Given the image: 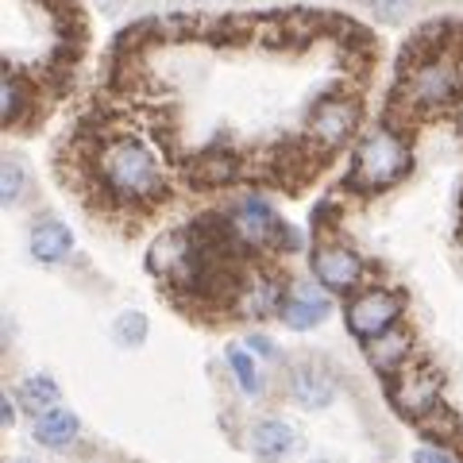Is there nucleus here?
I'll return each mask as SVG.
<instances>
[{
  "label": "nucleus",
  "mask_w": 463,
  "mask_h": 463,
  "mask_svg": "<svg viewBox=\"0 0 463 463\" xmlns=\"http://www.w3.org/2000/svg\"><path fill=\"white\" fill-rule=\"evenodd\" d=\"M100 194L116 205H151L166 194V174L158 155L136 136H112L93 155Z\"/></svg>",
  "instance_id": "1"
},
{
  "label": "nucleus",
  "mask_w": 463,
  "mask_h": 463,
  "mask_svg": "<svg viewBox=\"0 0 463 463\" xmlns=\"http://www.w3.org/2000/svg\"><path fill=\"white\" fill-rule=\"evenodd\" d=\"M410 170H413L410 139L394 124H374L359 136L344 185L352 194H383V190H394Z\"/></svg>",
  "instance_id": "2"
},
{
  "label": "nucleus",
  "mask_w": 463,
  "mask_h": 463,
  "mask_svg": "<svg viewBox=\"0 0 463 463\" xmlns=\"http://www.w3.org/2000/svg\"><path fill=\"white\" fill-rule=\"evenodd\" d=\"M228 236L240 251H298L301 236L289 228L267 197L248 194L224 213Z\"/></svg>",
  "instance_id": "3"
},
{
  "label": "nucleus",
  "mask_w": 463,
  "mask_h": 463,
  "mask_svg": "<svg viewBox=\"0 0 463 463\" xmlns=\"http://www.w3.org/2000/svg\"><path fill=\"white\" fill-rule=\"evenodd\" d=\"M459 90H463L459 66L448 54L432 51V54H421L417 62H410L402 97H405V105L417 109V112H437V109L452 105V100L459 97Z\"/></svg>",
  "instance_id": "4"
},
{
  "label": "nucleus",
  "mask_w": 463,
  "mask_h": 463,
  "mask_svg": "<svg viewBox=\"0 0 463 463\" xmlns=\"http://www.w3.org/2000/svg\"><path fill=\"white\" fill-rule=\"evenodd\" d=\"M402 313H405V298L398 294V289L364 286V289H355V294L347 298L344 325L359 344H367L374 336H383L386 328H394L402 321Z\"/></svg>",
  "instance_id": "5"
},
{
  "label": "nucleus",
  "mask_w": 463,
  "mask_h": 463,
  "mask_svg": "<svg viewBox=\"0 0 463 463\" xmlns=\"http://www.w3.org/2000/svg\"><path fill=\"white\" fill-rule=\"evenodd\" d=\"M440 371H432L429 364H405L398 374H390L386 379V394L390 402H394V410L402 417H410V421L421 425L425 417H432L437 410H444V402H440Z\"/></svg>",
  "instance_id": "6"
},
{
  "label": "nucleus",
  "mask_w": 463,
  "mask_h": 463,
  "mask_svg": "<svg viewBox=\"0 0 463 463\" xmlns=\"http://www.w3.org/2000/svg\"><path fill=\"white\" fill-rule=\"evenodd\" d=\"M309 143L321 151H340L344 143H352V136L359 132V100L347 93H328L309 109L306 120Z\"/></svg>",
  "instance_id": "7"
},
{
  "label": "nucleus",
  "mask_w": 463,
  "mask_h": 463,
  "mask_svg": "<svg viewBox=\"0 0 463 463\" xmlns=\"http://www.w3.org/2000/svg\"><path fill=\"white\" fill-rule=\"evenodd\" d=\"M309 270L325 289H332V294H355V289H364L367 259L340 240H321L309 255Z\"/></svg>",
  "instance_id": "8"
},
{
  "label": "nucleus",
  "mask_w": 463,
  "mask_h": 463,
  "mask_svg": "<svg viewBox=\"0 0 463 463\" xmlns=\"http://www.w3.org/2000/svg\"><path fill=\"white\" fill-rule=\"evenodd\" d=\"M282 325L294 332H313L332 317V289H325L317 279H298L286 286L282 298Z\"/></svg>",
  "instance_id": "9"
},
{
  "label": "nucleus",
  "mask_w": 463,
  "mask_h": 463,
  "mask_svg": "<svg viewBox=\"0 0 463 463\" xmlns=\"http://www.w3.org/2000/svg\"><path fill=\"white\" fill-rule=\"evenodd\" d=\"M286 286L289 282L274 279V274H248V279H240L236 294H232V306H236V313H243V317H255V321H263V317H279Z\"/></svg>",
  "instance_id": "10"
},
{
  "label": "nucleus",
  "mask_w": 463,
  "mask_h": 463,
  "mask_svg": "<svg viewBox=\"0 0 463 463\" xmlns=\"http://www.w3.org/2000/svg\"><path fill=\"white\" fill-rule=\"evenodd\" d=\"M27 248H32V259L43 267H58L66 263L70 251H74V232H70L62 221H54V216H39L27 232Z\"/></svg>",
  "instance_id": "11"
},
{
  "label": "nucleus",
  "mask_w": 463,
  "mask_h": 463,
  "mask_svg": "<svg viewBox=\"0 0 463 463\" xmlns=\"http://www.w3.org/2000/svg\"><path fill=\"white\" fill-rule=\"evenodd\" d=\"M364 352H367V364L383 374V379H390V374H398L405 364L413 359V336H410V328H386L383 336H374L364 344Z\"/></svg>",
  "instance_id": "12"
},
{
  "label": "nucleus",
  "mask_w": 463,
  "mask_h": 463,
  "mask_svg": "<svg viewBox=\"0 0 463 463\" xmlns=\"http://www.w3.org/2000/svg\"><path fill=\"white\" fill-rule=\"evenodd\" d=\"M32 437H35V444L51 448V452H66V448L78 444L81 421H78V413L66 410V405H54V410L32 417Z\"/></svg>",
  "instance_id": "13"
},
{
  "label": "nucleus",
  "mask_w": 463,
  "mask_h": 463,
  "mask_svg": "<svg viewBox=\"0 0 463 463\" xmlns=\"http://www.w3.org/2000/svg\"><path fill=\"white\" fill-rule=\"evenodd\" d=\"M289 394H294L298 405H306V410H328L336 402V383L317 364H298L294 374H289Z\"/></svg>",
  "instance_id": "14"
},
{
  "label": "nucleus",
  "mask_w": 463,
  "mask_h": 463,
  "mask_svg": "<svg viewBox=\"0 0 463 463\" xmlns=\"http://www.w3.org/2000/svg\"><path fill=\"white\" fill-rule=\"evenodd\" d=\"M185 174H190V182L201 185V190H216V185H232L240 178V158L232 151H201L190 166H185Z\"/></svg>",
  "instance_id": "15"
},
{
  "label": "nucleus",
  "mask_w": 463,
  "mask_h": 463,
  "mask_svg": "<svg viewBox=\"0 0 463 463\" xmlns=\"http://www.w3.org/2000/svg\"><path fill=\"white\" fill-rule=\"evenodd\" d=\"M251 452L263 456V459H282V456H294L298 452V432L289 429L279 417H267V421H255L251 425Z\"/></svg>",
  "instance_id": "16"
},
{
  "label": "nucleus",
  "mask_w": 463,
  "mask_h": 463,
  "mask_svg": "<svg viewBox=\"0 0 463 463\" xmlns=\"http://www.w3.org/2000/svg\"><path fill=\"white\" fill-rule=\"evenodd\" d=\"M32 105H35L32 81H27L20 70H8L5 81H0V120H5V128L24 124V116L32 112Z\"/></svg>",
  "instance_id": "17"
},
{
  "label": "nucleus",
  "mask_w": 463,
  "mask_h": 463,
  "mask_svg": "<svg viewBox=\"0 0 463 463\" xmlns=\"http://www.w3.org/2000/svg\"><path fill=\"white\" fill-rule=\"evenodd\" d=\"M16 402L35 417V413L54 410V405L62 402V390H58V383L51 374H27V379H20V386H16Z\"/></svg>",
  "instance_id": "18"
},
{
  "label": "nucleus",
  "mask_w": 463,
  "mask_h": 463,
  "mask_svg": "<svg viewBox=\"0 0 463 463\" xmlns=\"http://www.w3.org/2000/svg\"><path fill=\"white\" fill-rule=\"evenodd\" d=\"M27 194V170L16 155L5 158V166H0V201H5V209H16Z\"/></svg>",
  "instance_id": "19"
},
{
  "label": "nucleus",
  "mask_w": 463,
  "mask_h": 463,
  "mask_svg": "<svg viewBox=\"0 0 463 463\" xmlns=\"http://www.w3.org/2000/svg\"><path fill=\"white\" fill-rule=\"evenodd\" d=\"M228 367H232V374H236V383H240V390L248 398H255L259 390H263V374H259V364L251 359V352H243V347H228Z\"/></svg>",
  "instance_id": "20"
},
{
  "label": "nucleus",
  "mask_w": 463,
  "mask_h": 463,
  "mask_svg": "<svg viewBox=\"0 0 463 463\" xmlns=\"http://www.w3.org/2000/svg\"><path fill=\"white\" fill-rule=\"evenodd\" d=\"M112 332H116V344H124V347H139L143 340H147V317H143L139 309H128V313L116 317Z\"/></svg>",
  "instance_id": "21"
},
{
  "label": "nucleus",
  "mask_w": 463,
  "mask_h": 463,
  "mask_svg": "<svg viewBox=\"0 0 463 463\" xmlns=\"http://www.w3.org/2000/svg\"><path fill=\"white\" fill-rule=\"evenodd\" d=\"M374 16L386 20V24H402L405 12H410V0H371Z\"/></svg>",
  "instance_id": "22"
},
{
  "label": "nucleus",
  "mask_w": 463,
  "mask_h": 463,
  "mask_svg": "<svg viewBox=\"0 0 463 463\" xmlns=\"http://www.w3.org/2000/svg\"><path fill=\"white\" fill-rule=\"evenodd\" d=\"M413 463H463V456H456V452H448L444 444H437V448H417L413 452Z\"/></svg>",
  "instance_id": "23"
},
{
  "label": "nucleus",
  "mask_w": 463,
  "mask_h": 463,
  "mask_svg": "<svg viewBox=\"0 0 463 463\" xmlns=\"http://www.w3.org/2000/svg\"><path fill=\"white\" fill-rule=\"evenodd\" d=\"M16 398H0V425H5V429H12V425H16Z\"/></svg>",
  "instance_id": "24"
},
{
  "label": "nucleus",
  "mask_w": 463,
  "mask_h": 463,
  "mask_svg": "<svg viewBox=\"0 0 463 463\" xmlns=\"http://www.w3.org/2000/svg\"><path fill=\"white\" fill-rule=\"evenodd\" d=\"M248 347H251V352H259V355H267V359L274 355V344H270L267 336H251V340H248Z\"/></svg>",
  "instance_id": "25"
},
{
  "label": "nucleus",
  "mask_w": 463,
  "mask_h": 463,
  "mask_svg": "<svg viewBox=\"0 0 463 463\" xmlns=\"http://www.w3.org/2000/svg\"><path fill=\"white\" fill-rule=\"evenodd\" d=\"M459 128H463V109H459Z\"/></svg>",
  "instance_id": "26"
},
{
  "label": "nucleus",
  "mask_w": 463,
  "mask_h": 463,
  "mask_svg": "<svg viewBox=\"0 0 463 463\" xmlns=\"http://www.w3.org/2000/svg\"><path fill=\"white\" fill-rule=\"evenodd\" d=\"M16 463H32V459H16Z\"/></svg>",
  "instance_id": "27"
}]
</instances>
